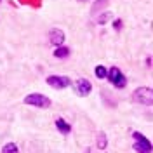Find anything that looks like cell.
<instances>
[{
	"label": "cell",
	"mask_w": 153,
	"mask_h": 153,
	"mask_svg": "<svg viewBox=\"0 0 153 153\" xmlns=\"http://www.w3.org/2000/svg\"><path fill=\"white\" fill-rule=\"evenodd\" d=\"M134 101L136 103H139V105H152L153 103V91L150 87H139V89H136L134 91Z\"/></svg>",
	"instance_id": "obj_1"
},
{
	"label": "cell",
	"mask_w": 153,
	"mask_h": 153,
	"mask_svg": "<svg viewBox=\"0 0 153 153\" xmlns=\"http://www.w3.org/2000/svg\"><path fill=\"white\" fill-rule=\"evenodd\" d=\"M25 103L31 106H38V108H49L51 106V99L44 94H38V92H33V94H28L25 97Z\"/></svg>",
	"instance_id": "obj_2"
},
{
	"label": "cell",
	"mask_w": 153,
	"mask_h": 153,
	"mask_svg": "<svg viewBox=\"0 0 153 153\" xmlns=\"http://www.w3.org/2000/svg\"><path fill=\"white\" fill-rule=\"evenodd\" d=\"M106 78H110V82H111L115 87H118V89H124L125 84H127V78H125V75L117 66H113V68H110V70H108V75H106Z\"/></svg>",
	"instance_id": "obj_3"
},
{
	"label": "cell",
	"mask_w": 153,
	"mask_h": 153,
	"mask_svg": "<svg viewBox=\"0 0 153 153\" xmlns=\"http://www.w3.org/2000/svg\"><path fill=\"white\" fill-rule=\"evenodd\" d=\"M73 89H75L76 96L85 97L87 94H91V91H92V84H91L87 78H78L75 84H73Z\"/></svg>",
	"instance_id": "obj_4"
},
{
	"label": "cell",
	"mask_w": 153,
	"mask_h": 153,
	"mask_svg": "<svg viewBox=\"0 0 153 153\" xmlns=\"http://www.w3.org/2000/svg\"><path fill=\"white\" fill-rule=\"evenodd\" d=\"M47 84L51 87H54V89H65V87H68L71 82H70V78H68V76L51 75V76H47Z\"/></svg>",
	"instance_id": "obj_5"
},
{
	"label": "cell",
	"mask_w": 153,
	"mask_h": 153,
	"mask_svg": "<svg viewBox=\"0 0 153 153\" xmlns=\"http://www.w3.org/2000/svg\"><path fill=\"white\" fill-rule=\"evenodd\" d=\"M49 40H51V44H52L54 47L63 45V44H65V33H63V30L52 28L51 30V33H49Z\"/></svg>",
	"instance_id": "obj_6"
},
{
	"label": "cell",
	"mask_w": 153,
	"mask_h": 153,
	"mask_svg": "<svg viewBox=\"0 0 153 153\" xmlns=\"http://www.w3.org/2000/svg\"><path fill=\"white\" fill-rule=\"evenodd\" d=\"M134 150H136V152H144V153H152L153 152L152 144H150V141H148L146 137L137 139V141L134 143Z\"/></svg>",
	"instance_id": "obj_7"
},
{
	"label": "cell",
	"mask_w": 153,
	"mask_h": 153,
	"mask_svg": "<svg viewBox=\"0 0 153 153\" xmlns=\"http://www.w3.org/2000/svg\"><path fill=\"white\" fill-rule=\"evenodd\" d=\"M56 127H57V131L63 132V134H70L71 132V125L68 124V122H65L63 118H57L56 120Z\"/></svg>",
	"instance_id": "obj_8"
},
{
	"label": "cell",
	"mask_w": 153,
	"mask_h": 153,
	"mask_svg": "<svg viewBox=\"0 0 153 153\" xmlns=\"http://www.w3.org/2000/svg\"><path fill=\"white\" fill-rule=\"evenodd\" d=\"M70 56V49L68 47H63V45H57L56 51H54V57L57 59H65V57Z\"/></svg>",
	"instance_id": "obj_9"
},
{
	"label": "cell",
	"mask_w": 153,
	"mask_h": 153,
	"mask_svg": "<svg viewBox=\"0 0 153 153\" xmlns=\"http://www.w3.org/2000/svg\"><path fill=\"white\" fill-rule=\"evenodd\" d=\"M94 73H96V76H97L99 80H103V78H106V75H108V70H106L105 66H96Z\"/></svg>",
	"instance_id": "obj_10"
},
{
	"label": "cell",
	"mask_w": 153,
	"mask_h": 153,
	"mask_svg": "<svg viewBox=\"0 0 153 153\" xmlns=\"http://www.w3.org/2000/svg\"><path fill=\"white\" fill-rule=\"evenodd\" d=\"M97 148L99 150H105L106 148V134L105 132H101L97 136Z\"/></svg>",
	"instance_id": "obj_11"
},
{
	"label": "cell",
	"mask_w": 153,
	"mask_h": 153,
	"mask_svg": "<svg viewBox=\"0 0 153 153\" xmlns=\"http://www.w3.org/2000/svg\"><path fill=\"white\" fill-rule=\"evenodd\" d=\"M2 152L4 153H18V144H14V143L5 144V146L2 148Z\"/></svg>",
	"instance_id": "obj_12"
},
{
	"label": "cell",
	"mask_w": 153,
	"mask_h": 153,
	"mask_svg": "<svg viewBox=\"0 0 153 153\" xmlns=\"http://www.w3.org/2000/svg\"><path fill=\"white\" fill-rule=\"evenodd\" d=\"M111 18H113V14H110V12H105V14H101V16L97 18V23H99V25H105L106 21H110Z\"/></svg>",
	"instance_id": "obj_13"
},
{
	"label": "cell",
	"mask_w": 153,
	"mask_h": 153,
	"mask_svg": "<svg viewBox=\"0 0 153 153\" xmlns=\"http://www.w3.org/2000/svg\"><path fill=\"white\" fill-rule=\"evenodd\" d=\"M113 25H115V28H118V30L122 28V21H115Z\"/></svg>",
	"instance_id": "obj_14"
},
{
	"label": "cell",
	"mask_w": 153,
	"mask_h": 153,
	"mask_svg": "<svg viewBox=\"0 0 153 153\" xmlns=\"http://www.w3.org/2000/svg\"><path fill=\"white\" fill-rule=\"evenodd\" d=\"M78 2H87V0H78Z\"/></svg>",
	"instance_id": "obj_15"
}]
</instances>
